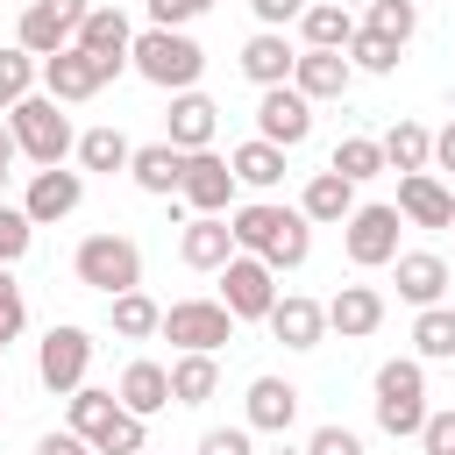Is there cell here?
Listing matches in <instances>:
<instances>
[{
	"instance_id": "obj_1",
	"label": "cell",
	"mask_w": 455,
	"mask_h": 455,
	"mask_svg": "<svg viewBox=\"0 0 455 455\" xmlns=\"http://www.w3.org/2000/svg\"><path fill=\"white\" fill-rule=\"evenodd\" d=\"M228 228H235V249L263 256L270 270H299L313 256V220L299 206H277V199H249V206H228Z\"/></svg>"
},
{
	"instance_id": "obj_2",
	"label": "cell",
	"mask_w": 455,
	"mask_h": 455,
	"mask_svg": "<svg viewBox=\"0 0 455 455\" xmlns=\"http://www.w3.org/2000/svg\"><path fill=\"white\" fill-rule=\"evenodd\" d=\"M128 71H135V78H149L156 92H185V85H199L206 50H199L185 28H142V36L128 43Z\"/></svg>"
},
{
	"instance_id": "obj_3",
	"label": "cell",
	"mask_w": 455,
	"mask_h": 455,
	"mask_svg": "<svg viewBox=\"0 0 455 455\" xmlns=\"http://www.w3.org/2000/svg\"><path fill=\"white\" fill-rule=\"evenodd\" d=\"M7 128H14V149H21L36 171H50V164H64V156L78 149V135H71V114H64L50 92H28V100H14V107H7Z\"/></svg>"
},
{
	"instance_id": "obj_4",
	"label": "cell",
	"mask_w": 455,
	"mask_h": 455,
	"mask_svg": "<svg viewBox=\"0 0 455 455\" xmlns=\"http://www.w3.org/2000/svg\"><path fill=\"white\" fill-rule=\"evenodd\" d=\"M370 391H377V398H370V405H377V427H384L391 441H412V434L427 427V370H419V355H391Z\"/></svg>"
},
{
	"instance_id": "obj_5",
	"label": "cell",
	"mask_w": 455,
	"mask_h": 455,
	"mask_svg": "<svg viewBox=\"0 0 455 455\" xmlns=\"http://www.w3.org/2000/svg\"><path fill=\"white\" fill-rule=\"evenodd\" d=\"M71 277H78L85 291H107V299H114V291H135V284H142V249H135L128 235H114V228H107V235H85L78 256H71Z\"/></svg>"
},
{
	"instance_id": "obj_6",
	"label": "cell",
	"mask_w": 455,
	"mask_h": 455,
	"mask_svg": "<svg viewBox=\"0 0 455 455\" xmlns=\"http://www.w3.org/2000/svg\"><path fill=\"white\" fill-rule=\"evenodd\" d=\"M213 277H220V306H228L235 320H263V313L277 306V270H270L263 256H249V249H235Z\"/></svg>"
},
{
	"instance_id": "obj_7",
	"label": "cell",
	"mask_w": 455,
	"mask_h": 455,
	"mask_svg": "<svg viewBox=\"0 0 455 455\" xmlns=\"http://www.w3.org/2000/svg\"><path fill=\"white\" fill-rule=\"evenodd\" d=\"M156 334H171L178 348L220 355V348L235 341V313H228L220 299H178V306H164V327H156Z\"/></svg>"
},
{
	"instance_id": "obj_8",
	"label": "cell",
	"mask_w": 455,
	"mask_h": 455,
	"mask_svg": "<svg viewBox=\"0 0 455 455\" xmlns=\"http://www.w3.org/2000/svg\"><path fill=\"white\" fill-rule=\"evenodd\" d=\"M398 206H355L348 220H341V249H348V263L355 270H384L391 256H398Z\"/></svg>"
},
{
	"instance_id": "obj_9",
	"label": "cell",
	"mask_w": 455,
	"mask_h": 455,
	"mask_svg": "<svg viewBox=\"0 0 455 455\" xmlns=\"http://www.w3.org/2000/svg\"><path fill=\"white\" fill-rule=\"evenodd\" d=\"M85 370H92V334L71 327V320L50 327L43 348H36V377H43V391H64V398H71V391L85 384Z\"/></svg>"
},
{
	"instance_id": "obj_10",
	"label": "cell",
	"mask_w": 455,
	"mask_h": 455,
	"mask_svg": "<svg viewBox=\"0 0 455 455\" xmlns=\"http://www.w3.org/2000/svg\"><path fill=\"white\" fill-rule=\"evenodd\" d=\"M85 7H92V0H28L21 21H14V43H21L28 57H57V50L78 36Z\"/></svg>"
},
{
	"instance_id": "obj_11",
	"label": "cell",
	"mask_w": 455,
	"mask_h": 455,
	"mask_svg": "<svg viewBox=\"0 0 455 455\" xmlns=\"http://www.w3.org/2000/svg\"><path fill=\"white\" fill-rule=\"evenodd\" d=\"M256 135L277 142V149H299V142L313 135V100H306L299 85H263V100H256Z\"/></svg>"
},
{
	"instance_id": "obj_12",
	"label": "cell",
	"mask_w": 455,
	"mask_h": 455,
	"mask_svg": "<svg viewBox=\"0 0 455 455\" xmlns=\"http://www.w3.org/2000/svg\"><path fill=\"white\" fill-rule=\"evenodd\" d=\"M100 85H114V78H107V64H100V57H85L78 43H64L57 57H43V92H50L57 107H78V100H92Z\"/></svg>"
},
{
	"instance_id": "obj_13",
	"label": "cell",
	"mask_w": 455,
	"mask_h": 455,
	"mask_svg": "<svg viewBox=\"0 0 455 455\" xmlns=\"http://www.w3.org/2000/svg\"><path fill=\"white\" fill-rule=\"evenodd\" d=\"M178 199H185L192 213H228V206H235V171H228V156H213V149H185Z\"/></svg>"
},
{
	"instance_id": "obj_14",
	"label": "cell",
	"mask_w": 455,
	"mask_h": 455,
	"mask_svg": "<svg viewBox=\"0 0 455 455\" xmlns=\"http://www.w3.org/2000/svg\"><path fill=\"white\" fill-rule=\"evenodd\" d=\"M85 57H100L107 64V78H121L128 71V43H135V28H128V14L121 7H85V21H78V36H71Z\"/></svg>"
},
{
	"instance_id": "obj_15",
	"label": "cell",
	"mask_w": 455,
	"mask_h": 455,
	"mask_svg": "<svg viewBox=\"0 0 455 455\" xmlns=\"http://www.w3.org/2000/svg\"><path fill=\"white\" fill-rule=\"evenodd\" d=\"M78 199H85V171H64V164H50V171H36V178H28V199H21V213H28L36 228H50V220H71V213H78Z\"/></svg>"
},
{
	"instance_id": "obj_16",
	"label": "cell",
	"mask_w": 455,
	"mask_h": 455,
	"mask_svg": "<svg viewBox=\"0 0 455 455\" xmlns=\"http://www.w3.org/2000/svg\"><path fill=\"white\" fill-rule=\"evenodd\" d=\"M213 128H220V107L199 85L171 92V114H164V142L171 149H213Z\"/></svg>"
},
{
	"instance_id": "obj_17",
	"label": "cell",
	"mask_w": 455,
	"mask_h": 455,
	"mask_svg": "<svg viewBox=\"0 0 455 455\" xmlns=\"http://www.w3.org/2000/svg\"><path fill=\"white\" fill-rule=\"evenodd\" d=\"M398 220H412V228H455V192L434 171H405L398 178Z\"/></svg>"
},
{
	"instance_id": "obj_18",
	"label": "cell",
	"mask_w": 455,
	"mask_h": 455,
	"mask_svg": "<svg viewBox=\"0 0 455 455\" xmlns=\"http://www.w3.org/2000/svg\"><path fill=\"white\" fill-rule=\"evenodd\" d=\"M263 320H270V334H277L284 348H320V341H327V306L306 299V291H277V306H270Z\"/></svg>"
},
{
	"instance_id": "obj_19",
	"label": "cell",
	"mask_w": 455,
	"mask_h": 455,
	"mask_svg": "<svg viewBox=\"0 0 455 455\" xmlns=\"http://www.w3.org/2000/svg\"><path fill=\"white\" fill-rule=\"evenodd\" d=\"M291 85L320 107V100H341V92L355 85V64H348L341 50H299V57H291Z\"/></svg>"
},
{
	"instance_id": "obj_20",
	"label": "cell",
	"mask_w": 455,
	"mask_h": 455,
	"mask_svg": "<svg viewBox=\"0 0 455 455\" xmlns=\"http://www.w3.org/2000/svg\"><path fill=\"white\" fill-rule=\"evenodd\" d=\"M178 256H185V270H220V263L235 256V228H228V213H192L185 235H178Z\"/></svg>"
},
{
	"instance_id": "obj_21",
	"label": "cell",
	"mask_w": 455,
	"mask_h": 455,
	"mask_svg": "<svg viewBox=\"0 0 455 455\" xmlns=\"http://www.w3.org/2000/svg\"><path fill=\"white\" fill-rule=\"evenodd\" d=\"M327 327H334L341 341L377 334V327H384V291H377V284H341V291L327 299Z\"/></svg>"
},
{
	"instance_id": "obj_22",
	"label": "cell",
	"mask_w": 455,
	"mask_h": 455,
	"mask_svg": "<svg viewBox=\"0 0 455 455\" xmlns=\"http://www.w3.org/2000/svg\"><path fill=\"white\" fill-rule=\"evenodd\" d=\"M291 43H284V28H256L249 43H242V78L263 92V85H291Z\"/></svg>"
},
{
	"instance_id": "obj_23",
	"label": "cell",
	"mask_w": 455,
	"mask_h": 455,
	"mask_svg": "<svg viewBox=\"0 0 455 455\" xmlns=\"http://www.w3.org/2000/svg\"><path fill=\"white\" fill-rule=\"evenodd\" d=\"M391 270H398V299H405V306H441V291H448V263H441L434 249H398Z\"/></svg>"
},
{
	"instance_id": "obj_24",
	"label": "cell",
	"mask_w": 455,
	"mask_h": 455,
	"mask_svg": "<svg viewBox=\"0 0 455 455\" xmlns=\"http://www.w3.org/2000/svg\"><path fill=\"white\" fill-rule=\"evenodd\" d=\"M242 412H249V434H284V427L299 419V384H284V377H256L249 398H242Z\"/></svg>"
},
{
	"instance_id": "obj_25",
	"label": "cell",
	"mask_w": 455,
	"mask_h": 455,
	"mask_svg": "<svg viewBox=\"0 0 455 455\" xmlns=\"http://www.w3.org/2000/svg\"><path fill=\"white\" fill-rule=\"evenodd\" d=\"M299 213H306L313 228H341V220L355 213V185H348L341 171H313L306 192H299Z\"/></svg>"
},
{
	"instance_id": "obj_26",
	"label": "cell",
	"mask_w": 455,
	"mask_h": 455,
	"mask_svg": "<svg viewBox=\"0 0 455 455\" xmlns=\"http://www.w3.org/2000/svg\"><path fill=\"white\" fill-rule=\"evenodd\" d=\"M128 178H135L149 199H178V178H185V149H171V142H142V149L128 156Z\"/></svg>"
},
{
	"instance_id": "obj_27",
	"label": "cell",
	"mask_w": 455,
	"mask_h": 455,
	"mask_svg": "<svg viewBox=\"0 0 455 455\" xmlns=\"http://www.w3.org/2000/svg\"><path fill=\"white\" fill-rule=\"evenodd\" d=\"M114 398H121L128 412H142V419H149V412H164V405H171V370H164V363H149V355H135V363L121 370Z\"/></svg>"
},
{
	"instance_id": "obj_28",
	"label": "cell",
	"mask_w": 455,
	"mask_h": 455,
	"mask_svg": "<svg viewBox=\"0 0 455 455\" xmlns=\"http://www.w3.org/2000/svg\"><path fill=\"white\" fill-rule=\"evenodd\" d=\"M228 171H235V185L270 192V185H284V149H277V142H263V135H249V142H235V149H228Z\"/></svg>"
},
{
	"instance_id": "obj_29",
	"label": "cell",
	"mask_w": 455,
	"mask_h": 455,
	"mask_svg": "<svg viewBox=\"0 0 455 455\" xmlns=\"http://www.w3.org/2000/svg\"><path fill=\"white\" fill-rule=\"evenodd\" d=\"M299 36H306V50H348V36H355V14H348L341 0H306V14H299Z\"/></svg>"
},
{
	"instance_id": "obj_30",
	"label": "cell",
	"mask_w": 455,
	"mask_h": 455,
	"mask_svg": "<svg viewBox=\"0 0 455 455\" xmlns=\"http://www.w3.org/2000/svg\"><path fill=\"white\" fill-rule=\"evenodd\" d=\"M377 149H384V171H398V178L434 164V135H427L419 121H391V128L377 135Z\"/></svg>"
},
{
	"instance_id": "obj_31",
	"label": "cell",
	"mask_w": 455,
	"mask_h": 455,
	"mask_svg": "<svg viewBox=\"0 0 455 455\" xmlns=\"http://www.w3.org/2000/svg\"><path fill=\"white\" fill-rule=\"evenodd\" d=\"M213 391H220V363L199 355V348H178V363H171V405H206Z\"/></svg>"
},
{
	"instance_id": "obj_32",
	"label": "cell",
	"mask_w": 455,
	"mask_h": 455,
	"mask_svg": "<svg viewBox=\"0 0 455 455\" xmlns=\"http://www.w3.org/2000/svg\"><path fill=\"white\" fill-rule=\"evenodd\" d=\"M107 320H114V334H121V341H149V334L164 327V306L135 284V291H114V299H107Z\"/></svg>"
},
{
	"instance_id": "obj_33",
	"label": "cell",
	"mask_w": 455,
	"mask_h": 455,
	"mask_svg": "<svg viewBox=\"0 0 455 455\" xmlns=\"http://www.w3.org/2000/svg\"><path fill=\"white\" fill-rule=\"evenodd\" d=\"M412 355H419V363H455V306H419V320H412Z\"/></svg>"
},
{
	"instance_id": "obj_34",
	"label": "cell",
	"mask_w": 455,
	"mask_h": 455,
	"mask_svg": "<svg viewBox=\"0 0 455 455\" xmlns=\"http://www.w3.org/2000/svg\"><path fill=\"white\" fill-rule=\"evenodd\" d=\"M128 156H135V142L121 135V128H85L78 135V171H128Z\"/></svg>"
},
{
	"instance_id": "obj_35",
	"label": "cell",
	"mask_w": 455,
	"mask_h": 455,
	"mask_svg": "<svg viewBox=\"0 0 455 455\" xmlns=\"http://www.w3.org/2000/svg\"><path fill=\"white\" fill-rule=\"evenodd\" d=\"M398 50H405V43H391V36H377V28H355L341 57H348L355 71H370V78H391V71H398Z\"/></svg>"
},
{
	"instance_id": "obj_36",
	"label": "cell",
	"mask_w": 455,
	"mask_h": 455,
	"mask_svg": "<svg viewBox=\"0 0 455 455\" xmlns=\"http://www.w3.org/2000/svg\"><path fill=\"white\" fill-rule=\"evenodd\" d=\"M327 171H341L348 185L377 178V171H384V149H377V135H341V142H334V156H327Z\"/></svg>"
},
{
	"instance_id": "obj_37",
	"label": "cell",
	"mask_w": 455,
	"mask_h": 455,
	"mask_svg": "<svg viewBox=\"0 0 455 455\" xmlns=\"http://www.w3.org/2000/svg\"><path fill=\"white\" fill-rule=\"evenodd\" d=\"M114 412H121V398H114V391H100V384H78V391H71V434L100 441Z\"/></svg>"
},
{
	"instance_id": "obj_38",
	"label": "cell",
	"mask_w": 455,
	"mask_h": 455,
	"mask_svg": "<svg viewBox=\"0 0 455 455\" xmlns=\"http://www.w3.org/2000/svg\"><path fill=\"white\" fill-rule=\"evenodd\" d=\"M36 78H43V57H28L21 43H14V50H0V114H7L14 100H28V92H36Z\"/></svg>"
},
{
	"instance_id": "obj_39",
	"label": "cell",
	"mask_w": 455,
	"mask_h": 455,
	"mask_svg": "<svg viewBox=\"0 0 455 455\" xmlns=\"http://www.w3.org/2000/svg\"><path fill=\"white\" fill-rule=\"evenodd\" d=\"M142 448H149V427H142V412H128V405H121V412L107 419V434L92 441V455H142Z\"/></svg>"
},
{
	"instance_id": "obj_40",
	"label": "cell",
	"mask_w": 455,
	"mask_h": 455,
	"mask_svg": "<svg viewBox=\"0 0 455 455\" xmlns=\"http://www.w3.org/2000/svg\"><path fill=\"white\" fill-rule=\"evenodd\" d=\"M363 28H377V36H391V43H412V28H419V0H370Z\"/></svg>"
},
{
	"instance_id": "obj_41",
	"label": "cell",
	"mask_w": 455,
	"mask_h": 455,
	"mask_svg": "<svg viewBox=\"0 0 455 455\" xmlns=\"http://www.w3.org/2000/svg\"><path fill=\"white\" fill-rule=\"evenodd\" d=\"M28 242H36V220H28L21 206H7V199H0V263H21V256H28Z\"/></svg>"
},
{
	"instance_id": "obj_42",
	"label": "cell",
	"mask_w": 455,
	"mask_h": 455,
	"mask_svg": "<svg viewBox=\"0 0 455 455\" xmlns=\"http://www.w3.org/2000/svg\"><path fill=\"white\" fill-rule=\"evenodd\" d=\"M306 455H363V434L355 427H313Z\"/></svg>"
},
{
	"instance_id": "obj_43",
	"label": "cell",
	"mask_w": 455,
	"mask_h": 455,
	"mask_svg": "<svg viewBox=\"0 0 455 455\" xmlns=\"http://www.w3.org/2000/svg\"><path fill=\"white\" fill-rule=\"evenodd\" d=\"M412 441H419V455H455V412H427V427Z\"/></svg>"
},
{
	"instance_id": "obj_44",
	"label": "cell",
	"mask_w": 455,
	"mask_h": 455,
	"mask_svg": "<svg viewBox=\"0 0 455 455\" xmlns=\"http://www.w3.org/2000/svg\"><path fill=\"white\" fill-rule=\"evenodd\" d=\"M199 455H256V441H249V427H213V434H199Z\"/></svg>"
},
{
	"instance_id": "obj_45",
	"label": "cell",
	"mask_w": 455,
	"mask_h": 455,
	"mask_svg": "<svg viewBox=\"0 0 455 455\" xmlns=\"http://www.w3.org/2000/svg\"><path fill=\"white\" fill-rule=\"evenodd\" d=\"M21 320H28V306H21V284H14V263H0V327H7V334H21Z\"/></svg>"
},
{
	"instance_id": "obj_46",
	"label": "cell",
	"mask_w": 455,
	"mask_h": 455,
	"mask_svg": "<svg viewBox=\"0 0 455 455\" xmlns=\"http://www.w3.org/2000/svg\"><path fill=\"white\" fill-rule=\"evenodd\" d=\"M149 7V28H185L199 14V0H142Z\"/></svg>"
},
{
	"instance_id": "obj_47",
	"label": "cell",
	"mask_w": 455,
	"mask_h": 455,
	"mask_svg": "<svg viewBox=\"0 0 455 455\" xmlns=\"http://www.w3.org/2000/svg\"><path fill=\"white\" fill-rule=\"evenodd\" d=\"M249 7H256V21H263V28H284V21H299V14H306V0H249Z\"/></svg>"
},
{
	"instance_id": "obj_48",
	"label": "cell",
	"mask_w": 455,
	"mask_h": 455,
	"mask_svg": "<svg viewBox=\"0 0 455 455\" xmlns=\"http://www.w3.org/2000/svg\"><path fill=\"white\" fill-rule=\"evenodd\" d=\"M36 455H92V441L64 427V434H43V441H36Z\"/></svg>"
},
{
	"instance_id": "obj_49",
	"label": "cell",
	"mask_w": 455,
	"mask_h": 455,
	"mask_svg": "<svg viewBox=\"0 0 455 455\" xmlns=\"http://www.w3.org/2000/svg\"><path fill=\"white\" fill-rule=\"evenodd\" d=\"M427 171H455V121L434 135V164H427Z\"/></svg>"
},
{
	"instance_id": "obj_50",
	"label": "cell",
	"mask_w": 455,
	"mask_h": 455,
	"mask_svg": "<svg viewBox=\"0 0 455 455\" xmlns=\"http://www.w3.org/2000/svg\"><path fill=\"white\" fill-rule=\"evenodd\" d=\"M14 156H21V149H14V128H0V171H7Z\"/></svg>"
},
{
	"instance_id": "obj_51",
	"label": "cell",
	"mask_w": 455,
	"mask_h": 455,
	"mask_svg": "<svg viewBox=\"0 0 455 455\" xmlns=\"http://www.w3.org/2000/svg\"><path fill=\"white\" fill-rule=\"evenodd\" d=\"M270 455H306V448H284V441H277V448H270Z\"/></svg>"
},
{
	"instance_id": "obj_52",
	"label": "cell",
	"mask_w": 455,
	"mask_h": 455,
	"mask_svg": "<svg viewBox=\"0 0 455 455\" xmlns=\"http://www.w3.org/2000/svg\"><path fill=\"white\" fill-rule=\"evenodd\" d=\"M7 341H14V334H7V327H0V363H7Z\"/></svg>"
},
{
	"instance_id": "obj_53",
	"label": "cell",
	"mask_w": 455,
	"mask_h": 455,
	"mask_svg": "<svg viewBox=\"0 0 455 455\" xmlns=\"http://www.w3.org/2000/svg\"><path fill=\"white\" fill-rule=\"evenodd\" d=\"M206 7H220V0H199V14H206Z\"/></svg>"
},
{
	"instance_id": "obj_54",
	"label": "cell",
	"mask_w": 455,
	"mask_h": 455,
	"mask_svg": "<svg viewBox=\"0 0 455 455\" xmlns=\"http://www.w3.org/2000/svg\"><path fill=\"white\" fill-rule=\"evenodd\" d=\"M0 199H7V171H0Z\"/></svg>"
},
{
	"instance_id": "obj_55",
	"label": "cell",
	"mask_w": 455,
	"mask_h": 455,
	"mask_svg": "<svg viewBox=\"0 0 455 455\" xmlns=\"http://www.w3.org/2000/svg\"><path fill=\"white\" fill-rule=\"evenodd\" d=\"M341 7H370V0H341Z\"/></svg>"
},
{
	"instance_id": "obj_56",
	"label": "cell",
	"mask_w": 455,
	"mask_h": 455,
	"mask_svg": "<svg viewBox=\"0 0 455 455\" xmlns=\"http://www.w3.org/2000/svg\"><path fill=\"white\" fill-rule=\"evenodd\" d=\"M448 370H455V363H448Z\"/></svg>"
},
{
	"instance_id": "obj_57",
	"label": "cell",
	"mask_w": 455,
	"mask_h": 455,
	"mask_svg": "<svg viewBox=\"0 0 455 455\" xmlns=\"http://www.w3.org/2000/svg\"><path fill=\"white\" fill-rule=\"evenodd\" d=\"M142 455H149V448H142Z\"/></svg>"
}]
</instances>
